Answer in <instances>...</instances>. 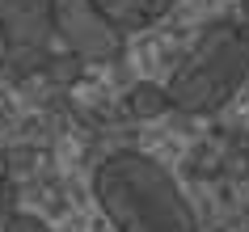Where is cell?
<instances>
[{"instance_id":"cell-4","label":"cell","mask_w":249,"mask_h":232,"mask_svg":"<svg viewBox=\"0 0 249 232\" xmlns=\"http://www.w3.org/2000/svg\"><path fill=\"white\" fill-rule=\"evenodd\" d=\"M0 38L9 59L55 42V0H0Z\"/></svg>"},{"instance_id":"cell-7","label":"cell","mask_w":249,"mask_h":232,"mask_svg":"<svg viewBox=\"0 0 249 232\" xmlns=\"http://www.w3.org/2000/svg\"><path fill=\"white\" fill-rule=\"evenodd\" d=\"M9 64V47H4V38H0V68Z\"/></svg>"},{"instance_id":"cell-6","label":"cell","mask_w":249,"mask_h":232,"mask_svg":"<svg viewBox=\"0 0 249 232\" xmlns=\"http://www.w3.org/2000/svg\"><path fill=\"white\" fill-rule=\"evenodd\" d=\"M4 232H51V228L38 215H30V211H13V215L4 219Z\"/></svg>"},{"instance_id":"cell-3","label":"cell","mask_w":249,"mask_h":232,"mask_svg":"<svg viewBox=\"0 0 249 232\" xmlns=\"http://www.w3.org/2000/svg\"><path fill=\"white\" fill-rule=\"evenodd\" d=\"M55 38L80 59H114L127 42L89 0H55Z\"/></svg>"},{"instance_id":"cell-2","label":"cell","mask_w":249,"mask_h":232,"mask_svg":"<svg viewBox=\"0 0 249 232\" xmlns=\"http://www.w3.org/2000/svg\"><path fill=\"white\" fill-rule=\"evenodd\" d=\"M249 85V0L215 17L173 68L165 102L182 114H215Z\"/></svg>"},{"instance_id":"cell-5","label":"cell","mask_w":249,"mask_h":232,"mask_svg":"<svg viewBox=\"0 0 249 232\" xmlns=\"http://www.w3.org/2000/svg\"><path fill=\"white\" fill-rule=\"evenodd\" d=\"M89 4L123 34V38H127V34L152 30L160 17H169L178 0H89Z\"/></svg>"},{"instance_id":"cell-1","label":"cell","mask_w":249,"mask_h":232,"mask_svg":"<svg viewBox=\"0 0 249 232\" xmlns=\"http://www.w3.org/2000/svg\"><path fill=\"white\" fill-rule=\"evenodd\" d=\"M93 198L114 232H198L178 178L144 152H110L93 169Z\"/></svg>"}]
</instances>
